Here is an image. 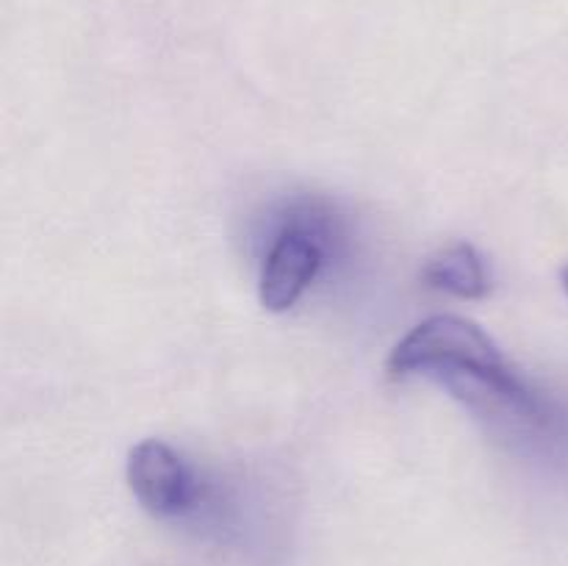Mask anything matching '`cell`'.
Returning <instances> with one entry per match:
<instances>
[{"label": "cell", "instance_id": "3957f363", "mask_svg": "<svg viewBox=\"0 0 568 566\" xmlns=\"http://www.w3.org/2000/svg\"><path fill=\"white\" fill-rule=\"evenodd\" d=\"M322 259H325V250L314 233H308L305 228L283 231L272 242L264 270H261V305L275 314L292 309L316 277Z\"/></svg>", "mask_w": 568, "mask_h": 566}, {"label": "cell", "instance_id": "277c9868", "mask_svg": "<svg viewBox=\"0 0 568 566\" xmlns=\"http://www.w3.org/2000/svg\"><path fill=\"white\" fill-rule=\"evenodd\" d=\"M422 277L438 292L455 294L460 300H480L488 292L486 266L469 242H455L438 250L425 264Z\"/></svg>", "mask_w": 568, "mask_h": 566}, {"label": "cell", "instance_id": "5b68a950", "mask_svg": "<svg viewBox=\"0 0 568 566\" xmlns=\"http://www.w3.org/2000/svg\"><path fill=\"white\" fill-rule=\"evenodd\" d=\"M564 286H566V292H568V266H566V272H564Z\"/></svg>", "mask_w": 568, "mask_h": 566}, {"label": "cell", "instance_id": "6da1fadb", "mask_svg": "<svg viewBox=\"0 0 568 566\" xmlns=\"http://www.w3.org/2000/svg\"><path fill=\"white\" fill-rule=\"evenodd\" d=\"M388 375L430 377L477 420L510 433L541 436L555 416L525 377L508 364L494 338L464 316L442 314L416 325L388 358Z\"/></svg>", "mask_w": 568, "mask_h": 566}, {"label": "cell", "instance_id": "7a4b0ae2", "mask_svg": "<svg viewBox=\"0 0 568 566\" xmlns=\"http://www.w3.org/2000/svg\"><path fill=\"white\" fill-rule=\"evenodd\" d=\"M128 483L144 511L161 519L183 516L197 505V481L186 461L161 438H144L128 455Z\"/></svg>", "mask_w": 568, "mask_h": 566}]
</instances>
